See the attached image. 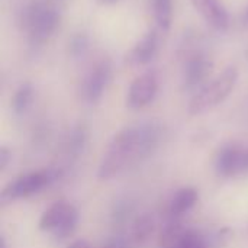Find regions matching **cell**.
Returning a JSON list of instances; mask_svg holds the SVG:
<instances>
[{"label":"cell","instance_id":"obj_1","mask_svg":"<svg viewBox=\"0 0 248 248\" xmlns=\"http://www.w3.org/2000/svg\"><path fill=\"white\" fill-rule=\"evenodd\" d=\"M161 137L163 128L155 122L124 128L109 142L99 164L97 177L100 180H110L126 169L141 163L155 151Z\"/></svg>","mask_w":248,"mask_h":248},{"label":"cell","instance_id":"obj_2","mask_svg":"<svg viewBox=\"0 0 248 248\" xmlns=\"http://www.w3.org/2000/svg\"><path fill=\"white\" fill-rule=\"evenodd\" d=\"M60 12L51 3L35 0L28 3L22 10V26L28 33L32 45H39L48 41L60 25Z\"/></svg>","mask_w":248,"mask_h":248},{"label":"cell","instance_id":"obj_3","mask_svg":"<svg viewBox=\"0 0 248 248\" xmlns=\"http://www.w3.org/2000/svg\"><path fill=\"white\" fill-rule=\"evenodd\" d=\"M64 176L62 169L60 167H48L38 171H31L26 174H22L16 177L13 182H10L0 193L1 202H12L19 199H26L29 196H33L44 189L52 186L55 182H58Z\"/></svg>","mask_w":248,"mask_h":248},{"label":"cell","instance_id":"obj_4","mask_svg":"<svg viewBox=\"0 0 248 248\" xmlns=\"http://www.w3.org/2000/svg\"><path fill=\"white\" fill-rule=\"evenodd\" d=\"M237 80H238V70L232 65L227 67L215 80L206 83L193 96L189 105L190 115H199L224 102L234 90Z\"/></svg>","mask_w":248,"mask_h":248},{"label":"cell","instance_id":"obj_5","mask_svg":"<svg viewBox=\"0 0 248 248\" xmlns=\"http://www.w3.org/2000/svg\"><path fill=\"white\" fill-rule=\"evenodd\" d=\"M78 224V211L65 201H57L48 206L39 218V230L57 240L71 237Z\"/></svg>","mask_w":248,"mask_h":248},{"label":"cell","instance_id":"obj_6","mask_svg":"<svg viewBox=\"0 0 248 248\" xmlns=\"http://www.w3.org/2000/svg\"><path fill=\"white\" fill-rule=\"evenodd\" d=\"M110 77H112L110 61L108 58L97 60L81 80L80 93L83 100H86L87 103H97L102 99L110 81Z\"/></svg>","mask_w":248,"mask_h":248},{"label":"cell","instance_id":"obj_7","mask_svg":"<svg viewBox=\"0 0 248 248\" xmlns=\"http://www.w3.org/2000/svg\"><path fill=\"white\" fill-rule=\"evenodd\" d=\"M214 62L201 51H192L185 55L183 61V84L187 90L203 87L211 76Z\"/></svg>","mask_w":248,"mask_h":248},{"label":"cell","instance_id":"obj_8","mask_svg":"<svg viewBox=\"0 0 248 248\" xmlns=\"http://www.w3.org/2000/svg\"><path fill=\"white\" fill-rule=\"evenodd\" d=\"M158 92V76L154 70L138 76L129 86L126 105L131 109H142L150 105Z\"/></svg>","mask_w":248,"mask_h":248},{"label":"cell","instance_id":"obj_9","mask_svg":"<svg viewBox=\"0 0 248 248\" xmlns=\"http://www.w3.org/2000/svg\"><path fill=\"white\" fill-rule=\"evenodd\" d=\"M160 248H206V241L199 231L183 230L171 222L161 235Z\"/></svg>","mask_w":248,"mask_h":248},{"label":"cell","instance_id":"obj_10","mask_svg":"<svg viewBox=\"0 0 248 248\" xmlns=\"http://www.w3.org/2000/svg\"><path fill=\"white\" fill-rule=\"evenodd\" d=\"M215 171L219 177H234L246 173V150L238 145H225L215 157Z\"/></svg>","mask_w":248,"mask_h":248},{"label":"cell","instance_id":"obj_11","mask_svg":"<svg viewBox=\"0 0 248 248\" xmlns=\"http://www.w3.org/2000/svg\"><path fill=\"white\" fill-rule=\"evenodd\" d=\"M201 16L217 31H225L230 25V16L221 0H190Z\"/></svg>","mask_w":248,"mask_h":248},{"label":"cell","instance_id":"obj_12","mask_svg":"<svg viewBox=\"0 0 248 248\" xmlns=\"http://www.w3.org/2000/svg\"><path fill=\"white\" fill-rule=\"evenodd\" d=\"M157 49H158V33L155 29H151L129 51L128 62L132 65H145L155 57Z\"/></svg>","mask_w":248,"mask_h":248},{"label":"cell","instance_id":"obj_13","mask_svg":"<svg viewBox=\"0 0 248 248\" xmlns=\"http://www.w3.org/2000/svg\"><path fill=\"white\" fill-rule=\"evenodd\" d=\"M199 199V193L195 187H182L179 189L174 196L170 201L169 205V214L171 218H179L185 214H187Z\"/></svg>","mask_w":248,"mask_h":248},{"label":"cell","instance_id":"obj_14","mask_svg":"<svg viewBox=\"0 0 248 248\" xmlns=\"http://www.w3.org/2000/svg\"><path fill=\"white\" fill-rule=\"evenodd\" d=\"M151 9L157 26L161 31L167 32L171 26V19H173L171 0H151Z\"/></svg>","mask_w":248,"mask_h":248},{"label":"cell","instance_id":"obj_15","mask_svg":"<svg viewBox=\"0 0 248 248\" xmlns=\"http://www.w3.org/2000/svg\"><path fill=\"white\" fill-rule=\"evenodd\" d=\"M33 102V87L31 83H23L13 96V112L16 115H23Z\"/></svg>","mask_w":248,"mask_h":248},{"label":"cell","instance_id":"obj_16","mask_svg":"<svg viewBox=\"0 0 248 248\" xmlns=\"http://www.w3.org/2000/svg\"><path fill=\"white\" fill-rule=\"evenodd\" d=\"M154 231V219L150 215H142L140 217L135 224H134V237L137 241H144L147 240Z\"/></svg>","mask_w":248,"mask_h":248},{"label":"cell","instance_id":"obj_17","mask_svg":"<svg viewBox=\"0 0 248 248\" xmlns=\"http://www.w3.org/2000/svg\"><path fill=\"white\" fill-rule=\"evenodd\" d=\"M89 51V38L84 33H77L70 41V54L73 58H81Z\"/></svg>","mask_w":248,"mask_h":248},{"label":"cell","instance_id":"obj_18","mask_svg":"<svg viewBox=\"0 0 248 248\" xmlns=\"http://www.w3.org/2000/svg\"><path fill=\"white\" fill-rule=\"evenodd\" d=\"M84 140H86L84 131L81 128L74 129L70 135V144H68L70 150H73L74 153H78L84 145Z\"/></svg>","mask_w":248,"mask_h":248},{"label":"cell","instance_id":"obj_19","mask_svg":"<svg viewBox=\"0 0 248 248\" xmlns=\"http://www.w3.org/2000/svg\"><path fill=\"white\" fill-rule=\"evenodd\" d=\"M10 161V151L6 147L0 148V170H4Z\"/></svg>","mask_w":248,"mask_h":248},{"label":"cell","instance_id":"obj_20","mask_svg":"<svg viewBox=\"0 0 248 248\" xmlns=\"http://www.w3.org/2000/svg\"><path fill=\"white\" fill-rule=\"evenodd\" d=\"M68 248H92V247H90V244H89L86 240H77V241L71 243Z\"/></svg>","mask_w":248,"mask_h":248},{"label":"cell","instance_id":"obj_21","mask_svg":"<svg viewBox=\"0 0 248 248\" xmlns=\"http://www.w3.org/2000/svg\"><path fill=\"white\" fill-rule=\"evenodd\" d=\"M103 248H124V246H122L119 241H112V243H109L106 247H103Z\"/></svg>","mask_w":248,"mask_h":248},{"label":"cell","instance_id":"obj_22","mask_svg":"<svg viewBox=\"0 0 248 248\" xmlns=\"http://www.w3.org/2000/svg\"><path fill=\"white\" fill-rule=\"evenodd\" d=\"M102 3H105V4H112V3H116L118 0H100Z\"/></svg>","mask_w":248,"mask_h":248},{"label":"cell","instance_id":"obj_23","mask_svg":"<svg viewBox=\"0 0 248 248\" xmlns=\"http://www.w3.org/2000/svg\"><path fill=\"white\" fill-rule=\"evenodd\" d=\"M246 171H248V150H246Z\"/></svg>","mask_w":248,"mask_h":248},{"label":"cell","instance_id":"obj_24","mask_svg":"<svg viewBox=\"0 0 248 248\" xmlns=\"http://www.w3.org/2000/svg\"><path fill=\"white\" fill-rule=\"evenodd\" d=\"M0 248H6V246H4V240H3V238L0 240Z\"/></svg>","mask_w":248,"mask_h":248},{"label":"cell","instance_id":"obj_25","mask_svg":"<svg viewBox=\"0 0 248 248\" xmlns=\"http://www.w3.org/2000/svg\"><path fill=\"white\" fill-rule=\"evenodd\" d=\"M244 19H246V22H248V7H247V10H246V16H244Z\"/></svg>","mask_w":248,"mask_h":248}]
</instances>
